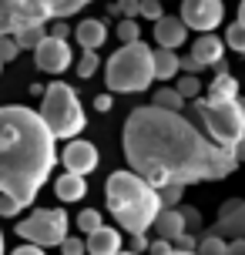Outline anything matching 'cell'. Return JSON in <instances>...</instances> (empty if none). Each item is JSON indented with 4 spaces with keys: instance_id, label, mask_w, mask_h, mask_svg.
<instances>
[{
    "instance_id": "cell-6",
    "label": "cell",
    "mask_w": 245,
    "mask_h": 255,
    "mask_svg": "<svg viewBox=\"0 0 245 255\" xmlns=\"http://www.w3.org/2000/svg\"><path fill=\"white\" fill-rule=\"evenodd\" d=\"M37 111L44 115V121L51 125L54 134L64 138V141H71L74 134H81L84 125H88V115H84V108H81L78 91L71 88V84H64V81L47 84V91L40 94Z\"/></svg>"
},
{
    "instance_id": "cell-11",
    "label": "cell",
    "mask_w": 245,
    "mask_h": 255,
    "mask_svg": "<svg viewBox=\"0 0 245 255\" xmlns=\"http://www.w3.org/2000/svg\"><path fill=\"white\" fill-rule=\"evenodd\" d=\"M61 165L67 171H78V175H91L98 168V148L91 141H81V138H71L67 148L61 151Z\"/></svg>"
},
{
    "instance_id": "cell-32",
    "label": "cell",
    "mask_w": 245,
    "mask_h": 255,
    "mask_svg": "<svg viewBox=\"0 0 245 255\" xmlns=\"http://www.w3.org/2000/svg\"><path fill=\"white\" fill-rule=\"evenodd\" d=\"M141 17H144V20H151V24H155V20H161V17H165L161 0H141Z\"/></svg>"
},
{
    "instance_id": "cell-12",
    "label": "cell",
    "mask_w": 245,
    "mask_h": 255,
    "mask_svg": "<svg viewBox=\"0 0 245 255\" xmlns=\"http://www.w3.org/2000/svg\"><path fill=\"white\" fill-rule=\"evenodd\" d=\"M151 30H155V44L158 47H175V51H178L181 44L188 40V30H192V27L185 24L181 17H168L165 13L161 20H155Z\"/></svg>"
},
{
    "instance_id": "cell-35",
    "label": "cell",
    "mask_w": 245,
    "mask_h": 255,
    "mask_svg": "<svg viewBox=\"0 0 245 255\" xmlns=\"http://www.w3.org/2000/svg\"><path fill=\"white\" fill-rule=\"evenodd\" d=\"M61 252L64 255H81V252H88V239L81 242V239H64L61 242Z\"/></svg>"
},
{
    "instance_id": "cell-14",
    "label": "cell",
    "mask_w": 245,
    "mask_h": 255,
    "mask_svg": "<svg viewBox=\"0 0 245 255\" xmlns=\"http://www.w3.org/2000/svg\"><path fill=\"white\" fill-rule=\"evenodd\" d=\"M74 37H78V44L84 51H101L104 40H108V24L98 20V17H88V20H81L74 27Z\"/></svg>"
},
{
    "instance_id": "cell-37",
    "label": "cell",
    "mask_w": 245,
    "mask_h": 255,
    "mask_svg": "<svg viewBox=\"0 0 245 255\" xmlns=\"http://www.w3.org/2000/svg\"><path fill=\"white\" fill-rule=\"evenodd\" d=\"M128 249H131V252H148L151 242L144 239V232H134V235H131V242H128Z\"/></svg>"
},
{
    "instance_id": "cell-36",
    "label": "cell",
    "mask_w": 245,
    "mask_h": 255,
    "mask_svg": "<svg viewBox=\"0 0 245 255\" xmlns=\"http://www.w3.org/2000/svg\"><path fill=\"white\" fill-rule=\"evenodd\" d=\"M118 10L124 17H141V0H118Z\"/></svg>"
},
{
    "instance_id": "cell-10",
    "label": "cell",
    "mask_w": 245,
    "mask_h": 255,
    "mask_svg": "<svg viewBox=\"0 0 245 255\" xmlns=\"http://www.w3.org/2000/svg\"><path fill=\"white\" fill-rule=\"evenodd\" d=\"M225 17V0H181V20L205 34V30H215Z\"/></svg>"
},
{
    "instance_id": "cell-45",
    "label": "cell",
    "mask_w": 245,
    "mask_h": 255,
    "mask_svg": "<svg viewBox=\"0 0 245 255\" xmlns=\"http://www.w3.org/2000/svg\"><path fill=\"white\" fill-rule=\"evenodd\" d=\"M239 24L245 27V0H242V3H239Z\"/></svg>"
},
{
    "instance_id": "cell-47",
    "label": "cell",
    "mask_w": 245,
    "mask_h": 255,
    "mask_svg": "<svg viewBox=\"0 0 245 255\" xmlns=\"http://www.w3.org/2000/svg\"><path fill=\"white\" fill-rule=\"evenodd\" d=\"M0 71H3V57H0Z\"/></svg>"
},
{
    "instance_id": "cell-31",
    "label": "cell",
    "mask_w": 245,
    "mask_h": 255,
    "mask_svg": "<svg viewBox=\"0 0 245 255\" xmlns=\"http://www.w3.org/2000/svg\"><path fill=\"white\" fill-rule=\"evenodd\" d=\"M24 212V205L17 202L13 195H0V218H13V215H20Z\"/></svg>"
},
{
    "instance_id": "cell-30",
    "label": "cell",
    "mask_w": 245,
    "mask_h": 255,
    "mask_svg": "<svg viewBox=\"0 0 245 255\" xmlns=\"http://www.w3.org/2000/svg\"><path fill=\"white\" fill-rule=\"evenodd\" d=\"M98 67H101V57H98L94 51H84V54H81V61H78V77H91Z\"/></svg>"
},
{
    "instance_id": "cell-41",
    "label": "cell",
    "mask_w": 245,
    "mask_h": 255,
    "mask_svg": "<svg viewBox=\"0 0 245 255\" xmlns=\"http://www.w3.org/2000/svg\"><path fill=\"white\" fill-rule=\"evenodd\" d=\"M40 252H44V245L30 242V239H24V245H17V249H13V255H40Z\"/></svg>"
},
{
    "instance_id": "cell-33",
    "label": "cell",
    "mask_w": 245,
    "mask_h": 255,
    "mask_svg": "<svg viewBox=\"0 0 245 255\" xmlns=\"http://www.w3.org/2000/svg\"><path fill=\"white\" fill-rule=\"evenodd\" d=\"M175 252H198V239H195L192 232H181L178 239H175Z\"/></svg>"
},
{
    "instance_id": "cell-26",
    "label": "cell",
    "mask_w": 245,
    "mask_h": 255,
    "mask_svg": "<svg viewBox=\"0 0 245 255\" xmlns=\"http://www.w3.org/2000/svg\"><path fill=\"white\" fill-rule=\"evenodd\" d=\"M101 225H104V215L98 212V208H84V212L78 215V229L84 232V235H91V232H98Z\"/></svg>"
},
{
    "instance_id": "cell-18",
    "label": "cell",
    "mask_w": 245,
    "mask_h": 255,
    "mask_svg": "<svg viewBox=\"0 0 245 255\" xmlns=\"http://www.w3.org/2000/svg\"><path fill=\"white\" fill-rule=\"evenodd\" d=\"M181 232H188L185 212L181 208H161V215L155 218V235H161V239H178Z\"/></svg>"
},
{
    "instance_id": "cell-24",
    "label": "cell",
    "mask_w": 245,
    "mask_h": 255,
    "mask_svg": "<svg viewBox=\"0 0 245 255\" xmlns=\"http://www.w3.org/2000/svg\"><path fill=\"white\" fill-rule=\"evenodd\" d=\"M198 252L202 255H229V242L222 239V232H212L205 239H198Z\"/></svg>"
},
{
    "instance_id": "cell-25",
    "label": "cell",
    "mask_w": 245,
    "mask_h": 255,
    "mask_svg": "<svg viewBox=\"0 0 245 255\" xmlns=\"http://www.w3.org/2000/svg\"><path fill=\"white\" fill-rule=\"evenodd\" d=\"M188 188V185H178V181H168V185H158V195H161V205L165 208H178L181 202V191Z\"/></svg>"
},
{
    "instance_id": "cell-1",
    "label": "cell",
    "mask_w": 245,
    "mask_h": 255,
    "mask_svg": "<svg viewBox=\"0 0 245 255\" xmlns=\"http://www.w3.org/2000/svg\"><path fill=\"white\" fill-rule=\"evenodd\" d=\"M121 148L128 168L151 181V185H198V181L229 178L242 158L235 148H222L202 128L188 121L181 111L161 104H141L124 118Z\"/></svg>"
},
{
    "instance_id": "cell-34",
    "label": "cell",
    "mask_w": 245,
    "mask_h": 255,
    "mask_svg": "<svg viewBox=\"0 0 245 255\" xmlns=\"http://www.w3.org/2000/svg\"><path fill=\"white\" fill-rule=\"evenodd\" d=\"M47 30H51L54 37H71V34H74V27H67V20L64 17H57V20H47Z\"/></svg>"
},
{
    "instance_id": "cell-16",
    "label": "cell",
    "mask_w": 245,
    "mask_h": 255,
    "mask_svg": "<svg viewBox=\"0 0 245 255\" xmlns=\"http://www.w3.org/2000/svg\"><path fill=\"white\" fill-rule=\"evenodd\" d=\"M54 195H57L61 202H81V198L88 195V181H84V175L64 168V175L54 181Z\"/></svg>"
},
{
    "instance_id": "cell-5",
    "label": "cell",
    "mask_w": 245,
    "mask_h": 255,
    "mask_svg": "<svg viewBox=\"0 0 245 255\" xmlns=\"http://www.w3.org/2000/svg\"><path fill=\"white\" fill-rule=\"evenodd\" d=\"M195 118L205 134L222 148H239L245 138V101L242 98H195Z\"/></svg>"
},
{
    "instance_id": "cell-17",
    "label": "cell",
    "mask_w": 245,
    "mask_h": 255,
    "mask_svg": "<svg viewBox=\"0 0 245 255\" xmlns=\"http://www.w3.org/2000/svg\"><path fill=\"white\" fill-rule=\"evenodd\" d=\"M88 252L91 255H118V252H121V232L101 225L98 232H91V235H88Z\"/></svg>"
},
{
    "instance_id": "cell-23",
    "label": "cell",
    "mask_w": 245,
    "mask_h": 255,
    "mask_svg": "<svg viewBox=\"0 0 245 255\" xmlns=\"http://www.w3.org/2000/svg\"><path fill=\"white\" fill-rule=\"evenodd\" d=\"M185 94H181L178 88H158L155 91V104H161V108H171V111H181L185 108Z\"/></svg>"
},
{
    "instance_id": "cell-15",
    "label": "cell",
    "mask_w": 245,
    "mask_h": 255,
    "mask_svg": "<svg viewBox=\"0 0 245 255\" xmlns=\"http://www.w3.org/2000/svg\"><path fill=\"white\" fill-rule=\"evenodd\" d=\"M215 232H222V235H245V202L232 198V202L222 205Z\"/></svg>"
},
{
    "instance_id": "cell-19",
    "label": "cell",
    "mask_w": 245,
    "mask_h": 255,
    "mask_svg": "<svg viewBox=\"0 0 245 255\" xmlns=\"http://www.w3.org/2000/svg\"><path fill=\"white\" fill-rule=\"evenodd\" d=\"M181 71V57L175 54V47H155V77L158 81H171Z\"/></svg>"
},
{
    "instance_id": "cell-22",
    "label": "cell",
    "mask_w": 245,
    "mask_h": 255,
    "mask_svg": "<svg viewBox=\"0 0 245 255\" xmlns=\"http://www.w3.org/2000/svg\"><path fill=\"white\" fill-rule=\"evenodd\" d=\"M91 0H44V7H47V20H57V17H74L78 10H84Z\"/></svg>"
},
{
    "instance_id": "cell-13",
    "label": "cell",
    "mask_w": 245,
    "mask_h": 255,
    "mask_svg": "<svg viewBox=\"0 0 245 255\" xmlns=\"http://www.w3.org/2000/svg\"><path fill=\"white\" fill-rule=\"evenodd\" d=\"M225 47H229V44H225L222 37H215L212 30H205V34L192 44V54L205 64V67H219V64L225 61Z\"/></svg>"
},
{
    "instance_id": "cell-29",
    "label": "cell",
    "mask_w": 245,
    "mask_h": 255,
    "mask_svg": "<svg viewBox=\"0 0 245 255\" xmlns=\"http://www.w3.org/2000/svg\"><path fill=\"white\" fill-rule=\"evenodd\" d=\"M225 44L232 47V51H239V54H245V27L235 20L229 30H225Z\"/></svg>"
},
{
    "instance_id": "cell-44",
    "label": "cell",
    "mask_w": 245,
    "mask_h": 255,
    "mask_svg": "<svg viewBox=\"0 0 245 255\" xmlns=\"http://www.w3.org/2000/svg\"><path fill=\"white\" fill-rule=\"evenodd\" d=\"M242 101H245V98H242ZM235 154H239V158H242V161H245V138L239 141V148H235Z\"/></svg>"
},
{
    "instance_id": "cell-39",
    "label": "cell",
    "mask_w": 245,
    "mask_h": 255,
    "mask_svg": "<svg viewBox=\"0 0 245 255\" xmlns=\"http://www.w3.org/2000/svg\"><path fill=\"white\" fill-rule=\"evenodd\" d=\"M202 67H205V64L198 61L195 54H185V57H181V71H188V74H198Z\"/></svg>"
},
{
    "instance_id": "cell-38",
    "label": "cell",
    "mask_w": 245,
    "mask_h": 255,
    "mask_svg": "<svg viewBox=\"0 0 245 255\" xmlns=\"http://www.w3.org/2000/svg\"><path fill=\"white\" fill-rule=\"evenodd\" d=\"M181 212H185L188 229H198V225H202V212H198V208H192V205H181Z\"/></svg>"
},
{
    "instance_id": "cell-2",
    "label": "cell",
    "mask_w": 245,
    "mask_h": 255,
    "mask_svg": "<svg viewBox=\"0 0 245 255\" xmlns=\"http://www.w3.org/2000/svg\"><path fill=\"white\" fill-rule=\"evenodd\" d=\"M57 134L44 121L40 111L24 104L0 108V195H13L30 208L37 202V191L47 185L57 154Z\"/></svg>"
},
{
    "instance_id": "cell-28",
    "label": "cell",
    "mask_w": 245,
    "mask_h": 255,
    "mask_svg": "<svg viewBox=\"0 0 245 255\" xmlns=\"http://www.w3.org/2000/svg\"><path fill=\"white\" fill-rule=\"evenodd\" d=\"M175 88H178L181 94L188 98V101H195V98L202 94V81H198V74H188V71H185V77H181V81L175 84Z\"/></svg>"
},
{
    "instance_id": "cell-9",
    "label": "cell",
    "mask_w": 245,
    "mask_h": 255,
    "mask_svg": "<svg viewBox=\"0 0 245 255\" xmlns=\"http://www.w3.org/2000/svg\"><path fill=\"white\" fill-rule=\"evenodd\" d=\"M34 64H37V71H44V74H64L67 67L74 64V51H71V44L64 37L47 34L34 47Z\"/></svg>"
},
{
    "instance_id": "cell-40",
    "label": "cell",
    "mask_w": 245,
    "mask_h": 255,
    "mask_svg": "<svg viewBox=\"0 0 245 255\" xmlns=\"http://www.w3.org/2000/svg\"><path fill=\"white\" fill-rule=\"evenodd\" d=\"M171 242H175V239H161V235H158V242H151V252H155V255H171V252H175V245H171Z\"/></svg>"
},
{
    "instance_id": "cell-42",
    "label": "cell",
    "mask_w": 245,
    "mask_h": 255,
    "mask_svg": "<svg viewBox=\"0 0 245 255\" xmlns=\"http://www.w3.org/2000/svg\"><path fill=\"white\" fill-rule=\"evenodd\" d=\"M229 255H245V235H232V242H229Z\"/></svg>"
},
{
    "instance_id": "cell-8",
    "label": "cell",
    "mask_w": 245,
    "mask_h": 255,
    "mask_svg": "<svg viewBox=\"0 0 245 255\" xmlns=\"http://www.w3.org/2000/svg\"><path fill=\"white\" fill-rule=\"evenodd\" d=\"M30 20H47L44 0H0V34H17Z\"/></svg>"
},
{
    "instance_id": "cell-27",
    "label": "cell",
    "mask_w": 245,
    "mask_h": 255,
    "mask_svg": "<svg viewBox=\"0 0 245 255\" xmlns=\"http://www.w3.org/2000/svg\"><path fill=\"white\" fill-rule=\"evenodd\" d=\"M118 40H121V44H131V40H141V27H138V20H134V17H124V20H121V24H118Z\"/></svg>"
},
{
    "instance_id": "cell-43",
    "label": "cell",
    "mask_w": 245,
    "mask_h": 255,
    "mask_svg": "<svg viewBox=\"0 0 245 255\" xmlns=\"http://www.w3.org/2000/svg\"><path fill=\"white\" fill-rule=\"evenodd\" d=\"M111 104H115V101H111V91H108V94H98V98H94V108H98L101 115H104V111H111Z\"/></svg>"
},
{
    "instance_id": "cell-46",
    "label": "cell",
    "mask_w": 245,
    "mask_h": 255,
    "mask_svg": "<svg viewBox=\"0 0 245 255\" xmlns=\"http://www.w3.org/2000/svg\"><path fill=\"white\" fill-rule=\"evenodd\" d=\"M0 252H3V232H0Z\"/></svg>"
},
{
    "instance_id": "cell-7",
    "label": "cell",
    "mask_w": 245,
    "mask_h": 255,
    "mask_svg": "<svg viewBox=\"0 0 245 255\" xmlns=\"http://www.w3.org/2000/svg\"><path fill=\"white\" fill-rule=\"evenodd\" d=\"M71 232V218L64 208H37L34 215H27L24 222H17V235L30 239V242L44 245V249H61V242Z\"/></svg>"
},
{
    "instance_id": "cell-4",
    "label": "cell",
    "mask_w": 245,
    "mask_h": 255,
    "mask_svg": "<svg viewBox=\"0 0 245 255\" xmlns=\"http://www.w3.org/2000/svg\"><path fill=\"white\" fill-rule=\"evenodd\" d=\"M155 77V47H148L144 40L121 44L111 61L104 67V84L111 94H141L151 88Z\"/></svg>"
},
{
    "instance_id": "cell-20",
    "label": "cell",
    "mask_w": 245,
    "mask_h": 255,
    "mask_svg": "<svg viewBox=\"0 0 245 255\" xmlns=\"http://www.w3.org/2000/svg\"><path fill=\"white\" fill-rule=\"evenodd\" d=\"M47 34H51V30H47V20H30V24L17 27V34H13V37H17V44H20L24 51H34Z\"/></svg>"
},
{
    "instance_id": "cell-21",
    "label": "cell",
    "mask_w": 245,
    "mask_h": 255,
    "mask_svg": "<svg viewBox=\"0 0 245 255\" xmlns=\"http://www.w3.org/2000/svg\"><path fill=\"white\" fill-rule=\"evenodd\" d=\"M208 98H239V81L229 74V67H219L215 81L208 84Z\"/></svg>"
},
{
    "instance_id": "cell-3",
    "label": "cell",
    "mask_w": 245,
    "mask_h": 255,
    "mask_svg": "<svg viewBox=\"0 0 245 255\" xmlns=\"http://www.w3.org/2000/svg\"><path fill=\"white\" fill-rule=\"evenodd\" d=\"M104 208L118 222V229L134 235V232L155 229V218L161 215L165 205L158 185H151L134 168H124V171H111L104 181Z\"/></svg>"
}]
</instances>
